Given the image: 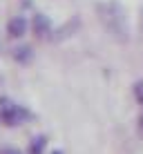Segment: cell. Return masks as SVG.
Returning a JSON list of instances; mask_svg holds the SVG:
<instances>
[{
    "label": "cell",
    "mask_w": 143,
    "mask_h": 154,
    "mask_svg": "<svg viewBox=\"0 0 143 154\" xmlns=\"http://www.w3.org/2000/svg\"><path fill=\"white\" fill-rule=\"evenodd\" d=\"M96 9H98V18H101V23L105 25V29H107L116 40H121V42L128 40L130 29H128L125 9L121 7L119 2H101Z\"/></svg>",
    "instance_id": "obj_1"
},
{
    "label": "cell",
    "mask_w": 143,
    "mask_h": 154,
    "mask_svg": "<svg viewBox=\"0 0 143 154\" xmlns=\"http://www.w3.org/2000/svg\"><path fill=\"white\" fill-rule=\"evenodd\" d=\"M27 116H29L27 109H23L20 105L9 103V105H5V107H2V121H5L7 125H20Z\"/></svg>",
    "instance_id": "obj_2"
},
{
    "label": "cell",
    "mask_w": 143,
    "mask_h": 154,
    "mask_svg": "<svg viewBox=\"0 0 143 154\" xmlns=\"http://www.w3.org/2000/svg\"><path fill=\"white\" fill-rule=\"evenodd\" d=\"M7 31H9V36H14V38H20V36H25V31H27V20L20 18V16H16V18L9 20Z\"/></svg>",
    "instance_id": "obj_3"
},
{
    "label": "cell",
    "mask_w": 143,
    "mask_h": 154,
    "mask_svg": "<svg viewBox=\"0 0 143 154\" xmlns=\"http://www.w3.org/2000/svg\"><path fill=\"white\" fill-rule=\"evenodd\" d=\"M49 29H51V25H49V20L45 18V16H36L34 18V31H36V36H47L49 34Z\"/></svg>",
    "instance_id": "obj_4"
},
{
    "label": "cell",
    "mask_w": 143,
    "mask_h": 154,
    "mask_svg": "<svg viewBox=\"0 0 143 154\" xmlns=\"http://www.w3.org/2000/svg\"><path fill=\"white\" fill-rule=\"evenodd\" d=\"M16 58L18 60H31V49L29 47H18L16 49Z\"/></svg>",
    "instance_id": "obj_5"
},
{
    "label": "cell",
    "mask_w": 143,
    "mask_h": 154,
    "mask_svg": "<svg viewBox=\"0 0 143 154\" xmlns=\"http://www.w3.org/2000/svg\"><path fill=\"white\" fill-rule=\"evenodd\" d=\"M134 96H136V100H139V105H143V81L134 83Z\"/></svg>",
    "instance_id": "obj_6"
},
{
    "label": "cell",
    "mask_w": 143,
    "mask_h": 154,
    "mask_svg": "<svg viewBox=\"0 0 143 154\" xmlns=\"http://www.w3.org/2000/svg\"><path fill=\"white\" fill-rule=\"evenodd\" d=\"M0 154H20V150H16V147H2Z\"/></svg>",
    "instance_id": "obj_7"
},
{
    "label": "cell",
    "mask_w": 143,
    "mask_h": 154,
    "mask_svg": "<svg viewBox=\"0 0 143 154\" xmlns=\"http://www.w3.org/2000/svg\"><path fill=\"white\" fill-rule=\"evenodd\" d=\"M139 132H141V136H143V116L139 119Z\"/></svg>",
    "instance_id": "obj_8"
}]
</instances>
